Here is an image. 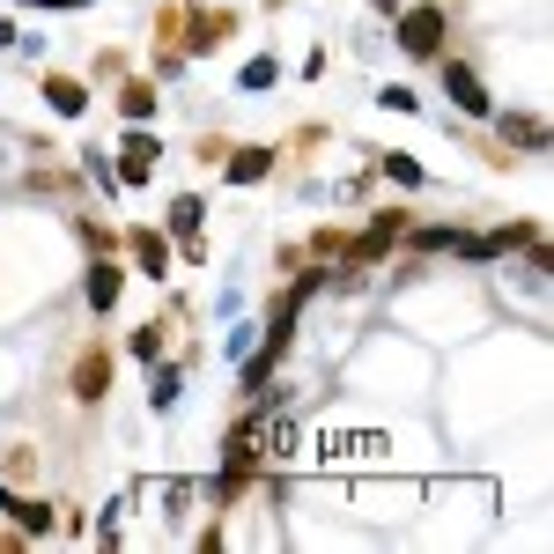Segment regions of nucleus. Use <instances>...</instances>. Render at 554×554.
Returning a JSON list of instances; mask_svg holds the SVG:
<instances>
[{"mask_svg":"<svg viewBox=\"0 0 554 554\" xmlns=\"http://www.w3.org/2000/svg\"><path fill=\"white\" fill-rule=\"evenodd\" d=\"M444 82H451V97H458V111H488V89L473 82L466 67H444Z\"/></svg>","mask_w":554,"mask_h":554,"instance_id":"obj_2","label":"nucleus"},{"mask_svg":"<svg viewBox=\"0 0 554 554\" xmlns=\"http://www.w3.org/2000/svg\"><path fill=\"white\" fill-rule=\"evenodd\" d=\"M89 303H97V311L119 303V266H97V274H89Z\"/></svg>","mask_w":554,"mask_h":554,"instance_id":"obj_3","label":"nucleus"},{"mask_svg":"<svg viewBox=\"0 0 554 554\" xmlns=\"http://www.w3.org/2000/svg\"><path fill=\"white\" fill-rule=\"evenodd\" d=\"M148 156H156V148H148L141 133H133V141H126V178H148Z\"/></svg>","mask_w":554,"mask_h":554,"instance_id":"obj_4","label":"nucleus"},{"mask_svg":"<svg viewBox=\"0 0 554 554\" xmlns=\"http://www.w3.org/2000/svg\"><path fill=\"white\" fill-rule=\"evenodd\" d=\"M377 8H392V0H377Z\"/></svg>","mask_w":554,"mask_h":554,"instance_id":"obj_7","label":"nucleus"},{"mask_svg":"<svg viewBox=\"0 0 554 554\" xmlns=\"http://www.w3.org/2000/svg\"><path fill=\"white\" fill-rule=\"evenodd\" d=\"M259 170H266V156H259V148H244V156H237V163H229V178H237V185H252V178H259Z\"/></svg>","mask_w":554,"mask_h":554,"instance_id":"obj_5","label":"nucleus"},{"mask_svg":"<svg viewBox=\"0 0 554 554\" xmlns=\"http://www.w3.org/2000/svg\"><path fill=\"white\" fill-rule=\"evenodd\" d=\"M436 37H444V15H436V8H414L407 30H399V45H407V52H436Z\"/></svg>","mask_w":554,"mask_h":554,"instance_id":"obj_1","label":"nucleus"},{"mask_svg":"<svg viewBox=\"0 0 554 554\" xmlns=\"http://www.w3.org/2000/svg\"><path fill=\"white\" fill-rule=\"evenodd\" d=\"M45 97H52V111H82V89H74V82H52Z\"/></svg>","mask_w":554,"mask_h":554,"instance_id":"obj_6","label":"nucleus"}]
</instances>
